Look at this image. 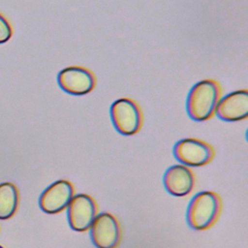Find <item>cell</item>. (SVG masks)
<instances>
[{
  "label": "cell",
  "instance_id": "7a4b0ae2",
  "mask_svg": "<svg viewBox=\"0 0 248 248\" xmlns=\"http://www.w3.org/2000/svg\"><path fill=\"white\" fill-rule=\"evenodd\" d=\"M221 210L220 196L212 191H202L191 199L187 207L186 220L193 230H207L218 220Z\"/></svg>",
  "mask_w": 248,
  "mask_h": 248
},
{
  "label": "cell",
  "instance_id": "52a82bcc",
  "mask_svg": "<svg viewBox=\"0 0 248 248\" xmlns=\"http://www.w3.org/2000/svg\"><path fill=\"white\" fill-rule=\"evenodd\" d=\"M67 208L70 227L79 232L89 230L98 211L95 200L91 196L82 193L74 195Z\"/></svg>",
  "mask_w": 248,
  "mask_h": 248
},
{
  "label": "cell",
  "instance_id": "277c9868",
  "mask_svg": "<svg viewBox=\"0 0 248 248\" xmlns=\"http://www.w3.org/2000/svg\"><path fill=\"white\" fill-rule=\"evenodd\" d=\"M174 158L184 166L202 167L214 158L213 147L204 140L188 138L178 140L172 150Z\"/></svg>",
  "mask_w": 248,
  "mask_h": 248
},
{
  "label": "cell",
  "instance_id": "ba28073f",
  "mask_svg": "<svg viewBox=\"0 0 248 248\" xmlns=\"http://www.w3.org/2000/svg\"><path fill=\"white\" fill-rule=\"evenodd\" d=\"M75 188L72 182L60 179L46 187L40 196V208L47 214H56L66 209L73 199Z\"/></svg>",
  "mask_w": 248,
  "mask_h": 248
},
{
  "label": "cell",
  "instance_id": "5b68a950",
  "mask_svg": "<svg viewBox=\"0 0 248 248\" xmlns=\"http://www.w3.org/2000/svg\"><path fill=\"white\" fill-rule=\"evenodd\" d=\"M90 238L97 248H116L121 241V227L112 214H97L90 228Z\"/></svg>",
  "mask_w": 248,
  "mask_h": 248
},
{
  "label": "cell",
  "instance_id": "3957f363",
  "mask_svg": "<svg viewBox=\"0 0 248 248\" xmlns=\"http://www.w3.org/2000/svg\"><path fill=\"white\" fill-rule=\"evenodd\" d=\"M110 118L116 131L124 136L140 132L143 115L139 104L131 98H120L110 106Z\"/></svg>",
  "mask_w": 248,
  "mask_h": 248
},
{
  "label": "cell",
  "instance_id": "4fadbf2b",
  "mask_svg": "<svg viewBox=\"0 0 248 248\" xmlns=\"http://www.w3.org/2000/svg\"><path fill=\"white\" fill-rule=\"evenodd\" d=\"M0 248H3V247H2V246H1V245H0Z\"/></svg>",
  "mask_w": 248,
  "mask_h": 248
},
{
  "label": "cell",
  "instance_id": "7c38bea8",
  "mask_svg": "<svg viewBox=\"0 0 248 248\" xmlns=\"http://www.w3.org/2000/svg\"><path fill=\"white\" fill-rule=\"evenodd\" d=\"M13 35V28L8 19L0 14V44L8 42Z\"/></svg>",
  "mask_w": 248,
  "mask_h": 248
},
{
  "label": "cell",
  "instance_id": "9c48e42d",
  "mask_svg": "<svg viewBox=\"0 0 248 248\" xmlns=\"http://www.w3.org/2000/svg\"><path fill=\"white\" fill-rule=\"evenodd\" d=\"M215 114L228 122L246 119L248 117V90H236L221 98L217 104Z\"/></svg>",
  "mask_w": 248,
  "mask_h": 248
},
{
  "label": "cell",
  "instance_id": "30bf717a",
  "mask_svg": "<svg viewBox=\"0 0 248 248\" xmlns=\"http://www.w3.org/2000/svg\"><path fill=\"white\" fill-rule=\"evenodd\" d=\"M165 189L172 196L184 197L192 192L195 185L193 171L184 165H173L167 169L163 176Z\"/></svg>",
  "mask_w": 248,
  "mask_h": 248
},
{
  "label": "cell",
  "instance_id": "8fae6325",
  "mask_svg": "<svg viewBox=\"0 0 248 248\" xmlns=\"http://www.w3.org/2000/svg\"><path fill=\"white\" fill-rule=\"evenodd\" d=\"M18 191L15 184L3 182L0 184V220L10 219L17 209Z\"/></svg>",
  "mask_w": 248,
  "mask_h": 248
},
{
  "label": "cell",
  "instance_id": "6da1fadb",
  "mask_svg": "<svg viewBox=\"0 0 248 248\" xmlns=\"http://www.w3.org/2000/svg\"><path fill=\"white\" fill-rule=\"evenodd\" d=\"M221 96L222 86L217 80L207 78L199 81L191 88L187 97L188 115L191 119L200 122L210 119L215 114Z\"/></svg>",
  "mask_w": 248,
  "mask_h": 248
},
{
  "label": "cell",
  "instance_id": "8992f818",
  "mask_svg": "<svg viewBox=\"0 0 248 248\" xmlns=\"http://www.w3.org/2000/svg\"><path fill=\"white\" fill-rule=\"evenodd\" d=\"M59 86L72 95H85L96 87V77L92 71L82 66H70L61 70L57 76Z\"/></svg>",
  "mask_w": 248,
  "mask_h": 248
}]
</instances>
